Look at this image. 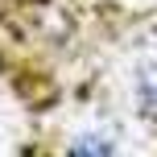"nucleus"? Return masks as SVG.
<instances>
[{"label":"nucleus","mask_w":157,"mask_h":157,"mask_svg":"<svg viewBox=\"0 0 157 157\" xmlns=\"http://www.w3.org/2000/svg\"><path fill=\"white\" fill-rule=\"evenodd\" d=\"M120 145H116V136L108 132V128H83V132H75L71 141H66V153H99V157H108V153H116Z\"/></svg>","instance_id":"f257e3e1"},{"label":"nucleus","mask_w":157,"mask_h":157,"mask_svg":"<svg viewBox=\"0 0 157 157\" xmlns=\"http://www.w3.org/2000/svg\"><path fill=\"white\" fill-rule=\"evenodd\" d=\"M132 95H136V108H141L145 116H157V62H149V66L136 71Z\"/></svg>","instance_id":"f03ea898"}]
</instances>
